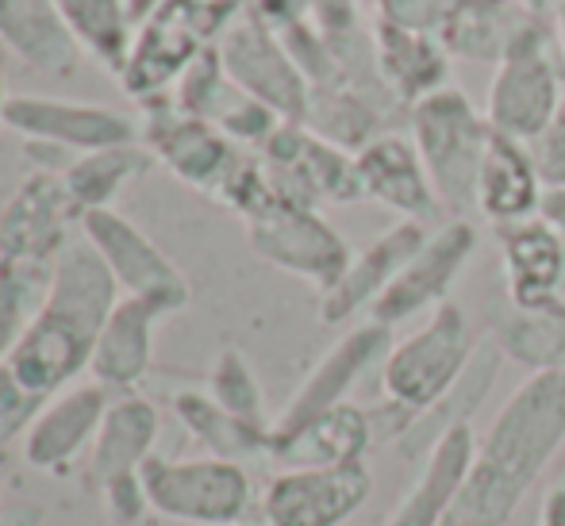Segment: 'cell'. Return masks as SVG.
Returning a JSON list of instances; mask_svg holds the SVG:
<instances>
[{
	"label": "cell",
	"mask_w": 565,
	"mask_h": 526,
	"mask_svg": "<svg viewBox=\"0 0 565 526\" xmlns=\"http://www.w3.org/2000/svg\"><path fill=\"white\" fill-rule=\"evenodd\" d=\"M565 446V369L531 373L477 442L443 526H508L531 484Z\"/></svg>",
	"instance_id": "obj_1"
},
{
	"label": "cell",
	"mask_w": 565,
	"mask_h": 526,
	"mask_svg": "<svg viewBox=\"0 0 565 526\" xmlns=\"http://www.w3.org/2000/svg\"><path fill=\"white\" fill-rule=\"evenodd\" d=\"M531 147V158H535V170L543 178L546 189H565V105L558 108V116L546 124V131L539 135Z\"/></svg>",
	"instance_id": "obj_36"
},
{
	"label": "cell",
	"mask_w": 565,
	"mask_h": 526,
	"mask_svg": "<svg viewBox=\"0 0 565 526\" xmlns=\"http://www.w3.org/2000/svg\"><path fill=\"white\" fill-rule=\"evenodd\" d=\"M43 404L46 400L31 396L28 388H23L20 380L0 365V446H8V442H15V438L28 434L31 419L39 416Z\"/></svg>",
	"instance_id": "obj_34"
},
{
	"label": "cell",
	"mask_w": 565,
	"mask_h": 526,
	"mask_svg": "<svg viewBox=\"0 0 565 526\" xmlns=\"http://www.w3.org/2000/svg\"><path fill=\"white\" fill-rule=\"evenodd\" d=\"M0 43L43 74H74L82 46L51 0H0Z\"/></svg>",
	"instance_id": "obj_26"
},
{
	"label": "cell",
	"mask_w": 565,
	"mask_h": 526,
	"mask_svg": "<svg viewBox=\"0 0 565 526\" xmlns=\"http://www.w3.org/2000/svg\"><path fill=\"white\" fill-rule=\"evenodd\" d=\"M500 261L512 308L535 312L562 300L565 289V238L543 219H523L500 227Z\"/></svg>",
	"instance_id": "obj_18"
},
{
	"label": "cell",
	"mask_w": 565,
	"mask_h": 526,
	"mask_svg": "<svg viewBox=\"0 0 565 526\" xmlns=\"http://www.w3.org/2000/svg\"><path fill=\"white\" fill-rule=\"evenodd\" d=\"M412 142L427 165L439 204L454 219L477 208V173L484 162V147L492 139L489 119L481 116L461 89H439L408 111Z\"/></svg>",
	"instance_id": "obj_4"
},
{
	"label": "cell",
	"mask_w": 565,
	"mask_h": 526,
	"mask_svg": "<svg viewBox=\"0 0 565 526\" xmlns=\"http://www.w3.org/2000/svg\"><path fill=\"white\" fill-rule=\"evenodd\" d=\"M82 51L124 74L131 62V8L124 0H51Z\"/></svg>",
	"instance_id": "obj_30"
},
{
	"label": "cell",
	"mask_w": 565,
	"mask_h": 526,
	"mask_svg": "<svg viewBox=\"0 0 565 526\" xmlns=\"http://www.w3.org/2000/svg\"><path fill=\"white\" fill-rule=\"evenodd\" d=\"M150 512L189 526H243L254 507L246 465L224 458H154L142 465Z\"/></svg>",
	"instance_id": "obj_6"
},
{
	"label": "cell",
	"mask_w": 565,
	"mask_h": 526,
	"mask_svg": "<svg viewBox=\"0 0 565 526\" xmlns=\"http://www.w3.org/2000/svg\"><path fill=\"white\" fill-rule=\"evenodd\" d=\"M500 362H504V350H500L497 339L477 342L473 357H469V365L458 377V385H454L431 411H424L419 419H412V427L396 438V450H401L404 458H419V453L427 458L431 446L439 442L447 430L466 427V422L473 419V411L489 400L492 380H497V373H500Z\"/></svg>",
	"instance_id": "obj_25"
},
{
	"label": "cell",
	"mask_w": 565,
	"mask_h": 526,
	"mask_svg": "<svg viewBox=\"0 0 565 526\" xmlns=\"http://www.w3.org/2000/svg\"><path fill=\"white\" fill-rule=\"evenodd\" d=\"M150 154L162 158L181 181L196 189H209V193H220L224 181L235 173L238 154L231 150V139L220 131L209 119L185 116L178 105L154 111L150 119Z\"/></svg>",
	"instance_id": "obj_19"
},
{
	"label": "cell",
	"mask_w": 565,
	"mask_h": 526,
	"mask_svg": "<svg viewBox=\"0 0 565 526\" xmlns=\"http://www.w3.org/2000/svg\"><path fill=\"white\" fill-rule=\"evenodd\" d=\"M358 181H362V201H377L393 208L401 219L431 223L439 219L443 204L435 193L427 165L419 158L416 142L401 135H377L354 154Z\"/></svg>",
	"instance_id": "obj_17"
},
{
	"label": "cell",
	"mask_w": 565,
	"mask_h": 526,
	"mask_svg": "<svg viewBox=\"0 0 565 526\" xmlns=\"http://www.w3.org/2000/svg\"><path fill=\"white\" fill-rule=\"evenodd\" d=\"M473 453H477V434L469 422L466 427L447 430V434L431 446L419 476L401 496V504L393 507L385 526H443L454 500H458L461 484H466V476H469Z\"/></svg>",
	"instance_id": "obj_23"
},
{
	"label": "cell",
	"mask_w": 565,
	"mask_h": 526,
	"mask_svg": "<svg viewBox=\"0 0 565 526\" xmlns=\"http://www.w3.org/2000/svg\"><path fill=\"white\" fill-rule=\"evenodd\" d=\"M82 235L100 254L108 273L124 289V297H147L166 304L170 312H181L189 304V281L127 215L113 208L89 212L82 219Z\"/></svg>",
	"instance_id": "obj_10"
},
{
	"label": "cell",
	"mask_w": 565,
	"mask_h": 526,
	"mask_svg": "<svg viewBox=\"0 0 565 526\" xmlns=\"http://www.w3.org/2000/svg\"><path fill=\"white\" fill-rule=\"evenodd\" d=\"M54 261L4 258L0 254V362L15 350V342L35 323L39 308L51 297Z\"/></svg>",
	"instance_id": "obj_32"
},
{
	"label": "cell",
	"mask_w": 565,
	"mask_h": 526,
	"mask_svg": "<svg viewBox=\"0 0 565 526\" xmlns=\"http://www.w3.org/2000/svg\"><path fill=\"white\" fill-rule=\"evenodd\" d=\"M535 215L565 238V189H543V201H539Z\"/></svg>",
	"instance_id": "obj_38"
},
{
	"label": "cell",
	"mask_w": 565,
	"mask_h": 526,
	"mask_svg": "<svg viewBox=\"0 0 565 526\" xmlns=\"http://www.w3.org/2000/svg\"><path fill=\"white\" fill-rule=\"evenodd\" d=\"M173 416H178L181 427L204 446L209 458L238 461V465H246V461H254V458H269V438H274V430L231 416V411L220 408L209 393H196V388L178 393L173 396Z\"/></svg>",
	"instance_id": "obj_28"
},
{
	"label": "cell",
	"mask_w": 565,
	"mask_h": 526,
	"mask_svg": "<svg viewBox=\"0 0 565 526\" xmlns=\"http://www.w3.org/2000/svg\"><path fill=\"white\" fill-rule=\"evenodd\" d=\"M4 105H8V85H4V58H0V124H4Z\"/></svg>",
	"instance_id": "obj_41"
},
{
	"label": "cell",
	"mask_w": 565,
	"mask_h": 526,
	"mask_svg": "<svg viewBox=\"0 0 565 526\" xmlns=\"http://www.w3.org/2000/svg\"><path fill=\"white\" fill-rule=\"evenodd\" d=\"M388 350H393V331H388V326L373 323V319L354 326V331H350L347 339H339L335 346L316 362V369L300 380L292 400L285 404V411L274 419V434L277 430H292V427H300V422L323 416L328 408L347 404V393L358 385V377H362L370 365L385 362Z\"/></svg>",
	"instance_id": "obj_15"
},
{
	"label": "cell",
	"mask_w": 565,
	"mask_h": 526,
	"mask_svg": "<svg viewBox=\"0 0 565 526\" xmlns=\"http://www.w3.org/2000/svg\"><path fill=\"white\" fill-rule=\"evenodd\" d=\"M166 315H173L166 304L147 297H119V304L108 315L105 331L97 339L89 362V377L97 385H105L113 396L135 393L142 377L150 369L154 357V331Z\"/></svg>",
	"instance_id": "obj_20"
},
{
	"label": "cell",
	"mask_w": 565,
	"mask_h": 526,
	"mask_svg": "<svg viewBox=\"0 0 565 526\" xmlns=\"http://www.w3.org/2000/svg\"><path fill=\"white\" fill-rule=\"evenodd\" d=\"M82 219V212L70 201V189L62 170H39L15 189L8 208L0 212V254L4 258H35L58 261L66 250L70 223Z\"/></svg>",
	"instance_id": "obj_14"
},
{
	"label": "cell",
	"mask_w": 565,
	"mask_h": 526,
	"mask_svg": "<svg viewBox=\"0 0 565 526\" xmlns=\"http://www.w3.org/2000/svg\"><path fill=\"white\" fill-rule=\"evenodd\" d=\"M100 496H105L108 515H113L116 523H124V526L139 523L142 515H147V507H150L147 489H142V473L139 476H127V481L108 484V489H100Z\"/></svg>",
	"instance_id": "obj_37"
},
{
	"label": "cell",
	"mask_w": 565,
	"mask_h": 526,
	"mask_svg": "<svg viewBox=\"0 0 565 526\" xmlns=\"http://www.w3.org/2000/svg\"><path fill=\"white\" fill-rule=\"evenodd\" d=\"M162 416L150 400L135 393L113 396L108 416L100 422V434L89 450V476L97 489H108L127 476H139L142 465L154 458Z\"/></svg>",
	"instance_id": "obj_24"
},
{
	"label": "cell",
	"mask_w": 565,
	"mask_h": 526,
	"mask_svg": "<svg viewBox=\"0 0 565 526\" xmlns=\"http://www.w3.org/2000/svg\"><path fill=\"white\" fill-rule=\"evenodd\" d=\"M381 23H393L404 31H419V35H431L447 20V0H377Z\"/></svg>",
	"instance_id": "obj_35"
},
{
	"label": "cell",
	"mask_w": 565,
	"mask_h": 526,
	"mask_svg": "<svg viewBox=\"0 0 565 526\" xmlns=\"http://www.w3.org/2000/svg\"><path fill=\"white\" fill-rule=\"evenodd\" d=\"M477 250V227L469 219H450L439 230L427 235V243L416 250V258L396 273V281L385 289V297L370 308V319L393 331L396 323H408L419 312H435L447 304L454 281L466 269V261Z\"/></svg>",
	"instance_id": "obj_8"
},
{
	"label": "cell",
	"mask_w": 565,
	"mask_h": 526,
	"mask_svg": "<svg viewBox=\"0 0 565 526\" xmlns=\"http://www.w3.org/2000/svg\"><path fill=\"white\" fill-rule=\"evenodd\" d=\"M243 526H246V523H243Z\"/></svg>",
	"instance_id": "obj_42"
},
{
	"label": "cell",
	"mask_w": 565,
	"mask_h": 526,
	"mask_svg": "<svg viewBox=\"0 0 565 526\" xmlns=\"http://www.w3.org/2000/svg\"><path fill=\"white\" fill-rule=\"evenodd\" d=\"M377 66L385 85L404 105H419L431 93L447 89V54H443V46L431 35H419V31L381 23Z\"/></svg>",
	"instance_id": "obj_27"
},
{
	"label": "cell",
	"mask_w": 565,
	"mask_h": 526,
	"mask_svg": "<svg viewBox=\"0 0 565 526\" xmlns=\"http://www.w3.org/2000/svg\"><path fill=\"white\" fill-rule=\"evenodd\" d=\"M497 342L504 357L520 362L531 373L565 369V300L551 308H535V312L512 308L497 326Z\"/></svg>",
	"instance_id": "obj_31"
},
{
	"label": "cell",
	"mask_w": 565,
	"mask_h": 526,
	"mask_svg": "<svg viewBox=\"0 0 565 526\" xmlns=\"http://www.w3.org/2000/svg\"><path fill=\"white\" fill-rule=\"evenodd\" d=\"M539 526H565V484H554L539 507Z\"/></svg>",
	"instance_id": "obj_39"
},
{
	"label": "cell",
	"mask_w": 565,
	"mask_h": 526,
	"mask_svg": "<svg viewBox=\"0 0 565 526\" xmlns=\"http://www.w3.org/2000/svg\"><path fill=\"white\" fill-rule=\"evenodd\" d=\"M377 430L373 416L358 404H339L323 416L300 422L292 430H277L269 438V461L281 469H331V465H354L365 458Z\"/></svg>",
	"instance_id": "obj_21"
},
{
	"label": "cell",
	"mask_w": 565,
	"mask_h": 526,
	"mask_svg": "<svg viewBox=\"0 0 565 526\" xmlns=\"http://www.w3.org/2000/svg\"><path fill=\"white\" fill-rule=\"evenodd\" d=\"M4 124L20 131L31 142L46 147L97 154L108 147H127L139 142V124L116 108L77 105V100H51V97H8Z\"/></svg>",
	"instance_id": "obj_12"
},
{
	"label": "cell",
	"mask_w": 565,
	"mask_h": 526,
	"mask_svg": "<svg viewBox=\"0 0 565 526\" xmlns=\"http://www.w3.org/2000/svg\"><path fill=\"white\" fill-rule=\"evenodd\" d=\"M220 58H224V69L231 82H235V89H243L246 97L274 108L285 124L308 119L312 93H308L305 74H300L297 58L269 35V28L262 20L235 23L227 31Z\"/></svg>",
	"instance_id": "obj_11"
},
{
	"label": "cell",
	"mask_w": 565,
	"mask_h": 526,
	"mask_svg": "<svg viewBox=\"0 0 565 526\" xmlns=\"http://www.w3.org/2000/svg\"><path fill=\"white\" fill-rule=\"evenodd\" d=\"M477 342L469 331V315L458 304L435 308L419 331H412L404 342H396L381 362V393L385 408L401 411L404 419H419L431 411L443 396L458 385L473 357Z\"/></svg>",
	"instance_id": "obj_5"
},
{
	"label": "cell",
	"mask_w": 565,
	"mask_h": 526,
	"mask_svg": "<svg viewBox=\"0 0 565 526\" xmlns=\"http://www.w3.org/2000/svg\"><path fill=\"white\" fill-rule=\"evenodd\" d=\"M373 473L365 461L331 469H285L262 496L266 526H342L365 507Z\"/></svg>",
	"instance_id": "obj_9"
},
{
	"label": "cell",
	"mask_w": 565,
	"mask_h": 526,
	"mask_svg": "<svg viewBox=\"0 0 565 526\" xmlns=\"http://www.w3.org/2000/svg\"><path fill=\"white\" fill-rule=\"evenodd\" d=\"M209 396L227 408L231 416L246 419V422H258V427L274 430V419L266 416V396H262V385L254 377L250 362H246L238 350H224L212 365V377H209Z\"/></svg>",
	"instance_id": "obj_33"
},
{
	"label": "cell",
	"mask_w": 565,
	"mask_h": 526,
	"mask_svg": "<svg viewBox=\"0 0 565 526\" xmlns=\"http://www.w3.org/2000/svg\"><path fill=\"white\" fill-rule=\"evenodd\" d=\"M543 189L546 185L539 178L527 142L492 131L489 147H484L481 173H477V212L489 223H497V230L535 219Z\"/></svg>",
	"instance_id": "obj_22"
},
{
	"label": "cell",
	"mask_w": 565,
	"mask_h": 526,
	"mask_svg": "<svg viewBox=\"0 0 565 526\" xmlns=\"http://www.w3.org/2000/svg\"><path fill=\"white\" fill-rule=\"evenodd\" d=\"M562 77L565 62L558 35H551L539 20H523L492 74L489 100H484L489 127L508 139L535 142L565 105Z\"/></svg>",
	"instance_id": "obj_3"
},
{
	"label": "cell",
	"mask_w": 565,
	"mask_h": 526,
	"mask_svg": "<svg viewBox=\"0 0 565 526\" xmlns=\"http://www.w3.org/2000/svg\"><path fill=\"white\" fill-rule=\"evenodd\" d=\"M558 51H562V62H565V0H558Z\"/></svg>",
	"instance_id": "obj_40"
},
{
	"label": "cell",
	"mask_w": 565,
	"mask_h": 526,
	"mask_svg": "<svg viewBox=\"0 0 565 526\" xmlns=\"http://www.w3.org/2000/svg\"><path fill=\"white\" fill-rule=\"evenodd\" d=\"M154 154L139 142H127V147H108L97 154H82L62 170V181L70 189V201L82 212V219L89 212H100L113 204V196H119V189L127 181H135L139 173L150 170Z\"/></svg>",
	"instance_id": "obj_29"
},
{
	"label": "cell",
	"mask_w": 565,
	"mask_h": 526,
	"mask_svg": "<svg viewBox=\"0 0 565 526\" xmlns=\"http://www.w3.org/2000/svg\"><path fill=\"white\" fill-rule=\"evenodd\" d=\"M246 227H250V246L262 258L274 261L285 273L312 281L320 292L335 289V281L354 258L347 238L320 212L305 208V204L274 201L262 212H254Z\"/></svg>",
	"instance_id": "obj_7"
},
{
	"label": "cell",
	"mask_w": 565,
	"mask_h": 526,
	"mask_svg": "<svg viewBox=\"0 0 565 526\" xmlns=\"http://www.w3.org/2000/svg\"><path fill=\"white\" fill-rule=\"evenodd\" d=\"M108 404H113V393L97 380H77L54 393L31 419L28 434L20 438L23 461L39 473H66L85 450H93Z\"/></svg>",
	"instance_id": "obj_13"
},
{
	"label": "cell",
	"mask_w": 565,
	"mask_h": 526,
	"mask_svg": "<svg viewBox=\"0 0 565 526\" xmlns=\"http://www.w3.org/2000/svg\"><path fill=\"white\" fill-rule=\"evenodd\" d=\"M427 223H416V219H401L377 235L362 254H354L347 266V273L335 281V289L323 292L320 300V319L328 326H339L347 319H354L358 312H370L385 289L396 281L404 266L416 258V250L427 243Z\"/></svg>",
	"instance_id": "obj_16"
},
{
	"label": "cell",
	"mask_w": 565,
	"mask_h": 526,
	"mask_svg": "<svg viewBox=\"0 0 565 526\" xmlns=\"http://www.w3.org/2000/svg\"><path fill=\"white\" fill-rule=\"evenodd\" d=\"M116 292V277L108 273L89 238H74L54 261L46 304L0 365L39 400H51L54 393L77 385V377L89 369L108 315L119 304Z\"/></svg>",
	"instance_id": "obj_2"
}]
</instances>
